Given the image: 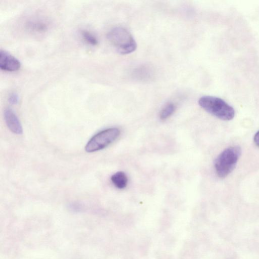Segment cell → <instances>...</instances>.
<instances>
[{"label": "cell", "instance_id": "6da1fadb", "mask_svg": "<svg viewBox=\"0 0 259 259\" xmlns=\"http://www.w3.org/2000/svg\"><path fill=\"white\" fill-rule=\"evenodd\" d=\"M198 104L206 112L222 120H230L235 116L234 108L221 98L204 96L199 99Z\"/></svg>", "mask_w": 259, "mask_h": 259}, {"label": "cell", "instance_id": "7a4b0ae2", "mask_svg": "<svg viewBox=\"0 0 259 259\" xmlns=\"http://www.w3.org/2000/svg\"><path fill=\"white\" fill-rule=\"evenodd\" d=\"M107 38L118 52L123 55L134 52L137 48L136 42L131 33L125 28L115 27L107 34Z\"/></svg>", "mask_w": 259, "mask_h": 259}, {"label": "cell", "instance_id": "3957f363", "mask_svg": "<svg viewBox=\"0 0 259 259\" xmlns=\"http://www.w3.org/2000/svg\"><path fill=\"white\" fill-rule=\"evenodd\" d=\"M241 154V148L238 146L228 147L222 152L214 161L218 177L224 178L229 175L235 168Z\"/></svg>", "mask_w": 259, "mask_h": 259}, {"label": "cell", "instance_id": "277c9868", "mask_svg": "<svg viewBox=\"0 0 259 259\" xmlns=\"http://www.w3.org/2000/svg\"><path fill=\"white\" fill-rule=\"evenodd\" d=\"M120 130L116 127L104 130L94 135L88 142L85 150L91 153L106 148L119 137Z\"/></svg>", "mask_w": 259, "mask_h": 259}, {"label": "cell", "instance_id": "5b68a950", "mask_svg": "<svg viewBox=\"0 0 259 259\" xmlns=\"http://www.w3.org/2000/svg\"><path fill=\"white\" fill-rule=\"evenodd\" d=\"M21 67L18 59L5 50L0 51V68L8 72H14Z\"/></svg>", "mask_w": 259, "mask_h": 259}, {"label": "cell", "instance_id": "8992f818", "mask_svg": "<svg viewBox=\"0 0 259 259\" xmlns=\"http://www.w3.org/2000/svg\"><path fill=\"white\" fill-rule=\"evenodd\" d=\"M4 118L9 129L13 133L20 135L23 129L20 121L15 113L10 108H7L4 111Z\"/></svg>", "mask_w": 259, "mask_h": 259}, {"label": "cell", "instance_id": "52a82bcc", "mask_svg": "<svg viewBox=\"0 0 259 259\" xmlns=\"http://www.w3.org/2000/svg\"><path fill=\"white\" fill-rule=\"evenodd\" d=\"M113 185L118 189H122L126 187L127 184V177L123 171H117L111 177Z\"/></svg>", "mask_w": 259, "mask_h": 259}, {"label": "cell", "instance_id": "ba28073f", "mask_svg": "<svg viewBox=\"0 0 259 259\" xmlns=\"http://www.w3.org/2000/svg\"><path fill=\"white\" fill-rule=\"evenodd\" d=\"M176 106L173 103H168L162 108L159 117L161 120H165L169 117L175 112Z\"/></svg>", "mask_w": 259, "mask_h": 259}, {"label": "cell", "instance_id": "9c48e42d", "mask_svg": "<svg viewBox=\"0 0 259 259\" xmlns=\"http://www.w3.org/2000/svg\"><path fill=\"white\" fill-rule=\"evenodd\" d=\"M80 33L83 40L88 44L92 46L98 45V40L96 36L92 32L87 30H82Z\"/></svg>", "mask_w": 259, "mask_h": 259}, {"label": "cell", "instance_id": "30bf717a", "mask_svg": "<svg viewBox=\"0 0 259 259\" xmlns=\"http://www.w3.org/2000/svg\"><path fill=\"white\" fill-rule=\"evenodd\" d=\"M28 28L32 31L41 32L45 31L47 29V25L42 22L34 21L28 24Z\"/></svg>", "mask_w": 259, "mask_h": 259}, {"label": "cell", "instance_id": "8fae6325", "mask_svg": "<svg viewBox=\"0 0 259 259\" xmlns=\"http://www.w3.org/2000/svg\"><path fill=\"white\" fill-rule=\"evenodd\" d=\"M8 101L12 105L17 104L19 101V95L16 93H12L8 97Z\"/></svg>", "mask_w": 259, "mask_h": 259}, {"label": "cell", "instance_id": "7c38bea8", "mask_svg": "<svg viewBox=\"0 0 259 259\" xmlns=\"http://www.w3.org/2000/svg\"><path fill=\"white\" fill-rule=\"evenodd\" d=\"M254 142L255 145L259 147V131L256 133L254 136Z\"/></svg>", "mask_w": 259, "mask_h": 259}]
</instances>
